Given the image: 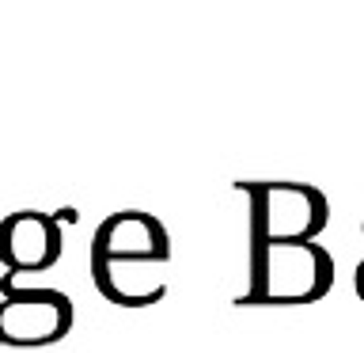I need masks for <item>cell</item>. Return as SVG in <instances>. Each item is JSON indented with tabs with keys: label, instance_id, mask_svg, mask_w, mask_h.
<instances>
[{
	"label": "cell",
	"instance_id": "obj_2",
	"mask_svg": "<svg viewBox=\"0 0 364 353\" xmlns=\"http://www.w3.org/2000/svg\"><path fill=\"white\" fill-rule=\"evenodd\" d=\"M255 201V247L273 243H311L326 224V198L300 182H258L250 186Z\"/></svg>",
	"mask_w": 364,
	"mask_h": 353
},
{
	"label": "cell",
	"instance_id": "obj_7",
	"mask_svg": "<svg viewBox=\"0 0 364 353\" xmlns=\"http://www.w3.org/2000/svg\"><path fill=\"white\" fill-rule=\"evenodd\" d=\"M357 293L364 296V262H360V266H357Z\"/></svg>",
	"mask_w": 364,
	"mask_h": 353
},
{
	"label": "cell",
	"instance_id": "obj_3",
	"mask_svg": "<svg viewBox=\"0 0 364 353\" xmlns=\"http://www.w3.org/2000/svg\"><path fill=\"white\" fill-rule=\"evenodd\" d=\"M0 342L4 346H50L73 327V300L57 289H16L11 278L0 281Z\"/></svg>",
	"mask_w": 364,
	"mask_h": 353
},
{
	"label": "cell",
	"instance_id": "obj_6",
	"mask_svg": "<svg viewBox=\"0 0 364 353\" xmlns=\"http://www.w3.org/2000/svg\"><path fill=\"white\" fill-rule=\"evenodd\" d=\"M159 266L164 262H152V258H91L99 293L122 307L156 304L167 293L164 273H156Z\"/></svg>",
	"mask_w": 364,
	"mask_h": 353
},
{
	"label": "cell",
	"instance_id": "obj_4",
	"mask_svg": "<svg viewBox=\"0 0 364 353\" xmlns=\"http://www.w3.org/2000/svg\"><path fill=\"white\" fill-rule=\"evenodd\" d=\"M57 258H61V228L53 216L19 209L0 221V262L8 273L50 270Z\"/></svg>",
	"mask_w": 364,
	"mask_h": 353
},
{
	"label": "cell",
	"instance_id": "obj_1",
	"mask_svg": "<svg viewBox=\"0 0 364 353\" xmlns=\"http://www.w3.org/2000/svg\"><path fill=\"white\" fill-rule=\"evenodd\" d=\"M250 270L255 285L247 293V304H307L318 300L334 281V262L318 243L255 247Z\"/></svg>",
	"mask_w": 364,
	"mask_h": 353
},
{
	"label": "cell",
	"instance_id": "obj_5",
	"mask_svg": "<svg viewBox=\"0 0 364 353\" xmlns=\"http://www.w3.org/2000/svg\"><path fill=\"white\" fill-rule=\"evenodd\" d=\"M91 258H152L167 262V236L156 216L141 209L114 213L99 224L95 243H91Z\"/></svg>",
	"mask_w": 364,
	"mask_h": 353
}]
</instances>
